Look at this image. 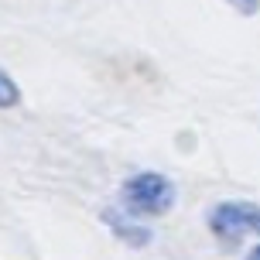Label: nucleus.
I'll return each instance as SVG.
<instances>
[{
  "label": "nucleus",
  "mask_w": 260,
  "mask_h": 260,
  "mask_svg": "<svg viewBox=\"0 0 260 260\" xmlns=\"http://www.w3.org/2000/svg\"><path fill=\"white\" fill-rule=\"evenodd\" d=\"M212 230L219 236H236V233H260V206L250 202H226L212 212Z\"/></svg>",
  "instance_id": "f03ea898"
},
{
  "label": "nucleus",
  "mask_w": 260,
  "mask_h": 260,
  "mask_svg": "<svg viewBox=\"0 0 260 260\" xmlns=\"http://www.w3.org/2000/svg\"><path fill=\"white\" fill-rule=\"evenodd\" d=\"M175 199V188L165 175H137L134 182H127L123 188V202H127L134 212H144V216H157L165 212Z\"/></svg>",
  "instance_id": "f257e3e1"
},
{
  "label": "nucleus",
  "mask_w": 260,
  "mask_h": 260,
  "mask_svg": "<svg viewBox=\"0 0 260 260\" xmlns=\"http://www.w3.org/2000/svg\"><path fill=\"white\" fill-rule=\"evenodd\" d=\"M230 4H233L236 11H243V14H253L260 7V0H230Z\"/></svg>",
  "instance_id": "7ed1b4c3"
},
{
  "label": "nucleus",
  "mask_w": 260,
  "mask_h": 260,
  "mask_svg": "<svg viewBox=\"0 0 260 260\" xmlns=\"http://www.w3.org/2000/svg\"><path fill=\"white\" fill-rule=\"evenodd\" d=\"M4 103H7V106L14 103V86H11V76H4Z\"/></svg>",
  "instance_id": "20e7f679"
},
{
  "label": "nucleus",
  "mask_w": 260,
  "mask_h": 260,
  "mask_svg": "<svg viewBox=\"0 0 260 260\" xmlns=\"http://www.w3.org/2000/svg\"><path fill=\"white\" fill-rule=\"evenodd\" d=\"M253 260H260V250H257V257H253Z\"/></svg>",
  "instance_id": "39448f33"
}]
</instances>
